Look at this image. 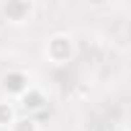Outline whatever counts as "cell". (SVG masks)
<instances>
[{
    "mask_svg": "<svg viewBox=\"0 0 131 131\" xmlns=\"http://www.w3.org/2000/svg\"><path fill=\"white\" fill-rule=\"evenodd\" d=\"M5 88H8V90H13V93H21V90L26 88V77H23V75H18V72H13V75H8V77H5Z\"/></svg>",
    "mask_w": 131,
    "mask_h": 131,
    "instance_id": "obj_1",
    "label": "cell"
},
{
    "mask_svg": "<svg viewBox=\"0 0 131 131\" xmlns=\"http://www.w3.org/2000/svg\"><path fill=\"white\" fill-rule=\"evenodd\" d=\"M13 123V108L8 103H0V126H8Z\"/></svg>",
    "mask_w": 131,
    "mask_h": 131,
    "instance_id": "obj_2",
    "label": "cell"
},
{
    "mask_svg": "<svg viewBox=\"0 0 131 131\" xmlns=\"http://www.w3.org/2000/svg\"><path fill=\"white\" fill-rule=\"evenodd\" d=\"M16 131H36V123L31 118H23V121H16Z\"/></svg>",
    "mask_w": 131,
    "mask_h": 131,
    "instance_id": "obj_3",
    "label": "cell"
},
{
    "mask_svg": "<svg viewBox=\"0 0 131 131\" xmlns=\"http://www.w3.org/2000/svg\"><path fill=\"white\" fill-rule=\"evenodd\" d=\"M23 100H26V105H28V108H39V105L44 103V98H41L39 93H34L31 98H28V95H23Z\"/></svg>",
    "mask_w": 131,
    "mask_h": 131,
    "instance_id": "obj_4",
    "label": "cell"
}]
</instances>
